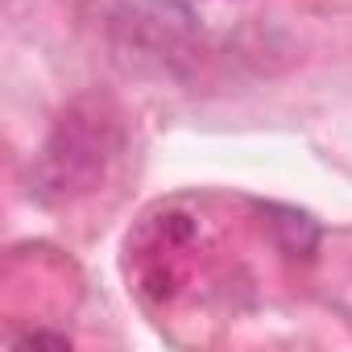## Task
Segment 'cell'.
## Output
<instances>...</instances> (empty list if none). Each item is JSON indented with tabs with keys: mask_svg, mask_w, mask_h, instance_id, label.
<instances>
[{
	"mask_svg": "<svg viewBox=\"0 0 352 352\" xmlns=\"http://www.w3.org/2000/svg\"><path fill=\"white\" fill-rule=\"evenodd\" d=\"M116 149V124L96 104H75L50 133L38 157V195L42 199H71L91 191Z\"/></svg>",
	"mask_w": 352,
	"mask_h": 352,
	"instance_id": "1",
	"label": "cell"
}]
</instances>
